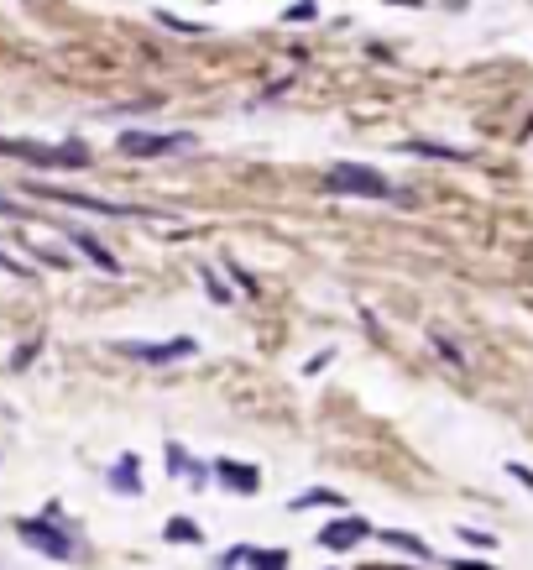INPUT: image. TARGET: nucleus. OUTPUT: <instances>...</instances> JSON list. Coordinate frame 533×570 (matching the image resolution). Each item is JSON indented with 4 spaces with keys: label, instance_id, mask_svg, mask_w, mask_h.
Masks as SVG:
<instances>
[{
    "label": "nucleus",
    "instance_id": "nucleus-12",
    "mask_svg": "<svg viewBox=\"0 0 533 570\" xmlns=\"http://www.w3.org/2000/svg\"><path fill=\"white\" fill-rule=\"evenodd\" d=\"M162 539H173V544H204V529H199V523H189V518H173L168 529H162Z\"/></svg>",
    "mask_w": 533,
    "mask_h": 570
},
{
    "label": "nucleus",
    "instance_id": "nucleus-16",
    "mask_svg": "<svg viewBox=\"0 0 533 570\" xmlns=\"http://www.w3.org/2000/svg\"><path fill=\"white\" fill-rule=\"evenodd\" d=\"M283 16H288V21H314V0H298V6H288Z\"/></svg>",
    "mask_w": 533,
    "mask_h": 570
},
{
    "label": "nucleus",
    "instance_id": "nucleus-15",
    "mask_svg": "<svg viewBox=\"0 0 533 570\" xmlns=\"http://www.w3.org/2000/svg\"><path fill=\"white\" fill-rule=\"evenodd\" d=\"M152 16L162 21V27H173V32H204L199 21H183V16H173V11H152Z\"/></svg>",
    "mask_w": 533,
    "mask_h": 570
},
{
    "label": "nucleus",
    "instance_id": "nucleus-1",
    "mask_svg": "<svg viewBox=\"0 0 533 570\" xmlns=\"http://www.w3.org/2000/svg\"><path fill=\"white\" fill-rule=\"evenodd\" d=\"M324 189L330 194H356V199H392V184L377 168H361V163H335L324 173Z\"/></svg>",
    "mask_w": 533,
    "mask_h": 570
},
{
    "label": "nucleus",
    "instance_id": "nucleus-8",
    "mask_svg": "<svg viewBox=\"0 0 533 570\" xmlns=\"http://www.w3.org/2000/svg\"><path fill=\"white\" fill-rule=\"evenodd\" d=\"M230 565H251V570H288V550H251V544H236V550L225 555Z\"/></svg>",
    "mask_w": 533,
    "mask_h": 570
},
{
    "label": "nucleus",
    "instance_id": "nucleus-7",
    "mask_svg": "<svg viewBox=\"0 0 533 570\" xmlns=\"http://www.w3.org/2000/svg\"><path fill=\"white\" fill-rule=\"evenodd\" d=\"M215 476H220V487H225V492H241V497H251V492L262 487L257 466H241V461H215Z\"/></svg>",
    "mask_w": 533,
    "mask_h": 570
},
{
    "label": "nucleus",
    "instance_id": "nucleus-17",
    "mask_svg": "<svg viewBox=\"0 0 533 570\" xmlns=\"http://www.w3.org/2000/svg\"><path fill=\"white\" fill-rule=\"evenodd\" d=\"M507 476H513L518 487H533V471H528L523 461H507Z\"/></svg>",
    "mask_w": 533,
    "mask_h": 570
},
{
    "label": "nucleus",
    "instance_id": "nucleus-4",
    "mask_svg": "<svg viewBox=\"0 0 533 570\" xmlns=\"http://www.w3.org/2000/svg\"><path fill=\"white\" fill-rule=\"evenodd\" d=\"M16 534L27 539L32 550H42L48 560H68V555H74V544H68V539L53 529V523H42V518H21V523H16Z\"/></svg>",
    "mask_w": 533,
    "mask_h": 570
},
{
    "label": "nucleus",
    "instance_id": "nucleus-9",
    "mask_svg": "<svg viewBox=\"0 0 533 570\" xmlns=\"http://www.w3.org/2000/svg\"><path fill=\"white\" fill-rule=\"evenodd\" d=\"M136 471H142V466H136V455H121V461L110 466V487L121 497H136V492H142V476H136Z\"/></svg>",
    "mask_w": 533,
    "mask_h": 570
},
{
    "label": "nucleus",
    "instance_id": "nucleus-10",
    "mask_svg": "<svg viewBox=\"0 0 533 570\" xmlns=\"http://www.w3.org/2000/svg\"><path fill=\"white\" fill-rule=\"evenodd\" d=\"M53 199H63V204H74V210H95V215H136V210H126V204H110V199H89V194H68V189H48Z\"/></svg>",
    "mask_w": 533,
    "mask_h": 570
},
{
    "label": "nucleus",
    "instance_id": "nucleus-11",
    "mask_svg": "<svg viewBox=\"0 0 533 570\" xmlns=\"http://www.w3.org/2000/svg\"><path fill=\"white\" fill-rule=\"evenodd\" d=\"M74 246H79V252H84L89 262H95L100 272H121V262H115V257L105 252V246H100L95 236H84V231H74Z\"/></svg>",
    "mask_w": 533,
    "mask_h": 570
},
{
    "label": "nucleus",
    "instance_id": "nucleus-5",
    "mask_svg": "<svg viewBox=\"0 0 533 570\" xmlns=\"http://www.w3.org/2000/svg\"><path fill=\"white\" fill-rule=\"evenodd\" d=\"M121 351H126V356H136V361H152V367H168V361H183V356H194V351H199V340L178 335V340H162V346H142V340H126Z\"/></svg>",
    "mask_w": 533,
    "mask_h": 570
},
{
    "label": "nucleus",
    "instance_id": "nucleus-14",
    "mask_svg": "<svg viewBox=\"0 0 533 570\" xmlns=\"http://www.w3.org/2000/svg\"><path fill=\"white\" fill-rule=\"evenodd\" d=\"M319 503H324V508H340L345 497H340V492H324V487H314V492L298 497V508H319Z\"/></svg>",
    "mask_w": 533,
    "mask_h": 570
},
{
    "label": "nucleus",
    "instance_id": "nucleus-3",
    "mask_svg": "<svg viewBox=\"0 0 533 570\" xmlns=\"http://www.w3.org/2000/svg\"><path fill=\"white\" fill-rule=\"evenodd\" d=\"M189 142H194L189 131H126L115 147H121L126 157H173V152H183Z\"/></svg>",
    "mask_w": 533,
    "mask_h": 570
},
{
    "label": "nucleus",
    "instance_id": "nucleus-2",
    "mask_svg": "<svg viewBox=\"0 0 533 570\" xmlns=\"http://www.w3.org/2000/svg\"><path fill=\"white\" fill-rule=\"evenodd\" d=\"M0 152L21 157V163H42V168H84L89 163V147H37V142H11V136H0Z\"/></svg>",
    "mask_w": 533,
    "mask_h": 570
},
{
    "label": "nucleus",
    "instance_id": "nucleus-6",
    "mask_svg": "<svg viewBox=\"0 0 533 570\" xmlns=\"http://www.w3.org/2000/svg\"><path fill=\"white\" fill-rule=\"evenodd\" d=\"M366 534H372L366 518H330L319 529V550H351V544H361Z\"/></svg>",
    "mask_w": 533,
    "mask_h": 570
},
{
    "label": "nucleus",
    "instance_id": "nucleus-18",
    "mask_svg": "<svg viewBox=\"0 0 533 570\" xmlns=\"http://www.w3.org/2000/svg\"><path fill=\"white\" fill-rule=\"evenodd\" d=\"M6 210H11V199H0V215H6Z\"/></svg>",
    "mask_w": 533,
    "mask_h": 570
},
{
    "label": "nucleus",
    "instance_id": "nucleus-13",
    "mask_svg": "<svg viewBox=\"0 0 533 570\" xmlns=\"http://www.w3.org/2000/svg\"><path fill=\"white\" fill-rule=\"evenodd\" d=\"M387 544H392V550H408L413 560H434L429 544H424V539H413V534H403V529H392V534H387Z\"/></svg>",
    "mask_w": 533,
    "mask_h": 570
}]
</instances>
